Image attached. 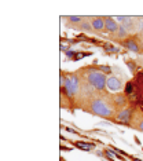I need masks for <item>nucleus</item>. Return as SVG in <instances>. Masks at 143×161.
<instances>
[{
    "mask_svg": "<svg viewBox=\"0 0 143 161\" xmlns=\"http://www.w3.org/2000/svg\"><path fill=\"white\" fill-rule=\"evenodd\" d=\"M136 128H138L139 131H142V132H143V119L139 120V123L136 124Z\"/></svg>",
    "mask_w": 143,
    "mask_h": 161,
    "instance_id": "obj_19",
    "label": "nucleus"
},
{
    "mask_svg": "<svg viewBox=\"0 0 143 161\" xmlns=\"http://www.w3.org/2000/svg\"><path fill=\"white\" fill-rule=\"evenodd\" d=\"M74 146L85 151L91 150V149H95V143H87V142H74Z\"/></svg>",
    "mask_w": 143,
    "mask_h": 161,
    "instance_id": "obj_10",
    "label": "nucleus"
},
{
    "mask_svg": "<svg viewBox=\"0 0 143 161\" xmlns=\"http://www.w3.org/2000/svg\"><path fill=\"white\" fill-rule=\"evenodd\" d=\"M103 48H105V51H107V52H118V48L113 47L111 44H109V43H106V44L103 46Z\"/></svg>",
    "mask_w": 143,
    "mask_h": 161,
    "instance_id": "obj_14",
    "label": "nucleus"
},
{
    "mask_svg": "<svg viewBox=\"0 0 143 161\" xmlns=\"http://www.w3.org/2000/svg\"><path fill=\"white\" fill-rule=\"evenodd\" d=\"M133 161H140V160H138V158H133Z\"/></svg>",
    "mask_w": 143,
    "mask_h": 161,
    "instance_id": "obj_21",
    "label": "nucleus"
},
{
    "mask_svg": "<svg viewBox=\"0 0 143 161\" xmlns=\"http://www.w3.org/2000/svg\"><path fill=\"white\" fill-rule=\"evenodd\" d=\"M88 109L91 113L105 119H116L117 115L113 101L109 96H94L88 102Z\"/></svg>",
    "mask_w": 143,
    "mask_h": 161,
    "instance_id": "obj_1",
    "label": "nucleus"
},
{
    "mask_svg": "<svg viewBox=\"0 0 143 161\" xmlns=\"http://www.w3.org/2000/svg\"><path fill=\"white\" fill-rule=\"evenodd\" d=\"M83 17H69V21H72V24H77V22H83Z\"/></svg>",
    "mask_w": 143,
    "mask_h": 161,
    "instance_id": "obj_17",
    "label": "nucleus"
},
{
    "mask_svg": "<svg viewBox=\"0 0 143 161\" xmlns=\"http://www.w3.org/2000/svg\"><path fill=\"white\" fill-rule=\"evenodd\" d=\"M91 55V52H77V55H76V57L73 58L74 61H79V59H81V58H85V57H90Z\"/></svg>",
    "mask_w": 143,
    "mask_h": 161,
    "instance_id": "obj_15",
    "label": "nucleus"
},
{
    "mask_svg": "<svg viewBox=\"0 0 143 161\" xmlns=\"http://www.w3.org/2000/svg\"><path fill=\"white\" fill-rule=\"evenodd\" d=\"M105 26H106V32H109V33H117L118 28H120L117 21L111 17H105Z\"/></svg>",
    "mask_w": 143,
    "mask_h": 161,
    "instance_id": "obj_6",
    "label": "nucleus"
},
{
    "mask_svg": "<svg viewBox=\"0 0 143 161\" xmlns=\"http://www.w3.org/2000/svg\"><path fill=\"white\" fill-rule=\"evenodd\" d=\"M131 116H132V109L125 108V109H121V110H118V112H117L116 119L118 120V123H121V124H128V125H129Z\"/></svg>",
    "mask_w": 143,
    "mask_h": 161,
    "instance_id": "obj_5",
    "label": "nucleus"
},
{
    "mask_svg": "<svg viewBox=\"0 0 143 161\" xmlns=\"http://www.w3.org/2000/svg\"><path fill=\"white\" fill-rule=\"evenodd\" d=\"M122 81L120 77H117V76H107V81H106V88L110 91V92H120L122 90Z\"/></svg>",
    "mask_w": 143,
    "mask_h": 161,
    "instance_id": "obj_4",
    "label": "nucleus"
},
{
    "mask_svg": "<svg viewBox=\"0 0 143 161\" xmlns=\"http://www.w3.org/2000/svg\"><path fill=\"white\" fill-rule=\"evenodd\" d=\"M111 101H113V103L114 105H124L125 103V101H127V98H125V95L118 94V95H114V96L111 98Z\"/></svg>",
    "mask_w": 143,
    "mask_h": 161,
    "instance_id": "obj_11",
    "label": "nucleus"
},
{
    "mask_svg": "<svg viewBox=\"0 0 143 161\" xmlns=\"http://www.w3.org/2000/svg\"><path fill=\"white\" fill-rule=\"evenodd\" d=\"M124 90H125V94H128V95H129V94L133 91V84L131 83V81H129V83H127V85L124 87Z\"/></svg>",
    "mask_w": 143,
    "mask_h": 161,
    "instance_id": "obj_16",
    "label": "nucleus"
},
{
    "mask_svg": "<svg viewBox=\"0 0 143 161\" xmlns=\"http://www.w3.org/2000/svg\"><path fill=\"white\" fill-rule=\"evenodd\" d=\"M128 35H129V29H128V28H125V26L121 24V25H120V28H118V31H117V33H116L117 39H120V40H122V42H124V39L127 40Z\"/></svg>",
    "mask_w": 143,
    "mask_h": 161,
    "instance_id": "obj_9",
    "label": "nucleus"
},
{
    "mask_svg": "<svg viewBox=\"0 0 143 161\" xmlns=\"http://www.w3.org/2000/svg\"><path fill=\"white\" fill-rule=\"evenodd\" d=\"M127 65H128V68H129V70L132 73H135V62L133 61H127Z\"/></svg>",
    "mask_w": 143,
    "mask_h": 161,
    "instance_id": "obj_18",
    "label": "nucleus"
},
{
    "mask_svg": "<svg viewBox=\"0 0 143 161\" xmlns=\"http://www.w3.org/2000/svg\"><path fill=\"white\" fill-rule=\"evenodd\" d=\"M121 44H122V47H125L127 50H129V51H132V52H140V50H142L135 39H127Z\"/></svg>",
    "mask_w": 143,
    "mask_h": 161,
    "instance_id": "obj_7",
    "label": "nucleus"
},
{
    "mask_svg": "<svg viewBox=\"0 0 143 161\" xmlns=\"http://www.w3.org/2000/svg\"><path fill=\"white\" fill-rule=\"evenodd\" d=\"M79 73L83 74L85 83L90 84L95 91H99V92L105 91V88H106V81H107V74L102 73L99 69H96V68L81 69Z\"/></svg>",
    "mask_w": 143,
    "mask_h": 161,
    "instance_id": "obj_2",
    "label": "nucleus"
},
{
    "mask_svg": "<svg viewBox=\"0 0 143 161\" xmlns=\"http://www.w3.org/2000/svg\"><path fill=\"white\" fill-rule=\"evenodd\" d=\"M98 69H99L102 73H105V74H107V76H110V73H111V68H110V66H106V65H101V66H99Z\"/></svg>",
    "mask_w": 143,
    "mask_h": 161,
    "instance_id": "obj_13",
    "label": "nucleus"
},
{
    "mask_svg": "<svg viewBox=\"0 0 143 161\" xmlns=\"http://www.w3.org/2000/svg\"><path fill=\"white\" fill-rule=\"evenodd\" d=\"M91 26H92V29H95V31H106V26H105V18H102V17H95V18H92V21H91Z\"/></svg>",
    "mask_w": 143,
    "mask_h": 161,
    "instance_id": "obj_8",
    "label": "nucleus"
},
{
    "mask_svg": "<svg viewBox=\"0 0 143 161\" xmlns=\"http://www.w3.org/2000/svg\"><path fill=\"white\" fill-rule=\"evenodd\" d=\"M65 77H66V81H65V87L62 88L65 94L68 95V98L77 96L81 91V81L79 76L76 73H69V74H65Z\"/></svg>",
    "mask_w": 143,
    "mask_h": 161,
    "instance_id": "obj_3",
    "label": "nucleus"
},
{
    "mask_svg": "<svg viewBox=\"0 0 143 161\" xmlns=\"http://www.w3.org/2000/svg\"><path fill=\"white\" fill-rule=\"evenodd\" d=\"M80 29H83V31H85V32H90L91 29H92V26H91V22L83 21V22H81V25H80Z\"/></svg>",
    "mask_w": 143,
    "mask_h": 161,
    "instance_id": "obj_12",
    "label": "nucleus"
},
{
    "mask_svg": "<svg viewBox=\"0 0 143 161\" xmlns=\"http://www.w3.org/2000/svg\"><path fill=\"white\" fill-rule=\"evenodd\" d=\"M139 37L142 39V42H143V31H140V35H139Z\"/></svg>",
    "mask_w": 143,
    "mask_h": 161,
    "instance_id": "obj_20",
    "label": "nucleus"
}]
</instances>
